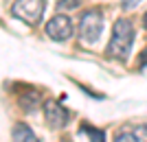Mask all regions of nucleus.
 I'll list each match as a JSON object with an SVG mask.
<instances>
[{"label": "nucleus", "mask_w": 147, "mask_h": 142, "mask_svg": "<svg viewBox=\"0 0 147 142\" xmlns=\"http://www.w3.org/2000/svg\"><path fill=\"white\" fill-rule=\"evenodd\" d=\"M143 24H145V29H147V13H145V20H143Z\"/></svg>", "instance_id": "obj_12"}, {"label": "nucleus", "mask_w": 147, "mask_h": 142, "mask_svg": "<svg viewBox=\"0 0 147 142\" xmlns=\"http://www.w3.org/2000/svg\"><path fill=\"white\" fill-rule=\"evenodd\" d=\"M101 31H103V18H101L99 11L90 9V11H86L81 15L79 35H81V39L86 44H94L99 39V35H101Z\"/></svg>", "instance_id": "obj_3"}, {"label": "nucleus", "mask_w": 147, "mask_h": 142, "mask_svg": "<svg viewBox=\"0 0 147 142\" xmlns=\"http://www.w3.org/2000/svg\"><path fill=\"white\" fill-rule=\"evenodd\" d=\"M44 118L53 129H59L68 123V111L57 103V101H46L44 103Z\"/></svg>", "instance_id": "obj_5"}, {"label": "nucleus", "mask_w": 147, "mask_h": 142, "mask_svg": "<svg viewBox=\"0 0 147 142\" xmlns=\"http://www.w3.org/2000/svg\"><path fill=\"white\" fill-rule=\"evenodd\" d=\"M114 142H147V127L145 125L123 127L117 136H114Z\"/></svg>", "instance_id": "obj_6"}, {"label": "nucleus", "mask_w": 147, "mask_h": 142, "mask_svg": "<svg viewBox=\"0 0 147 142\" xmlns=\"http://www.w3.org/2000/svg\"><path fill=\"white\" fill-rule=\"evenodd\" d=\"M132 44H134V24L125 18L117 20L112 29L110 44H108V55L117 57V59H127Z\"/></svg>", "instance_id": "obj_1"}, {"label": "nucleus", "mask_w": 147, "mask_h": 142, "mask_svg": "<svg viewBox=\"0 0 147 142\" xmlns=\"http://www.w3.org/2000/svg\"><path fill=\"white\" fill-rule=\"evenodd\" d=\"M46 33H49L51 39L64 42V39H68V37L73 35V22L66 15H55V18H51L46 22Z\"/></svg>", "instance_id": "obj_4"}, {"label": "nucleus", "mask_w": 147, "mask_h": 142, "mask_svg": "<svg viewBox=\"0 0 147 142\" xmlns=\"http://www.w3.org/2000/svg\"><path fill=\"white\" fill-rule=\"evenodd\" d=\"M11 138H13V142H37V136L33 133V129L24 123H16Z\"/></svg>", "instance_id": "obj_7"}, {"label": "nucleus", "mask_w": 147, "mask_h": 142, "mask_svg": "<svg viewBox=\"0 0 147 142\" xmlns=\"http://www.w3.org/2000/svg\"><path fill=\"white\" fill-rule=\"evenodd\" d=\"M141 2V0H123V9H132V7H136Z\"/></svg>", "instance_id": "obj_11"}, {"label": "nucleus", "mask_w": 147, "mask_h": 142, "mask_svg": "<svg viewBox=\"0 0 147 142\" xmlns=\"http://www.w3.org/2000/svg\"><path fill=\"white\" fill-rule=\"evenodd\" d=\"M79 0H61L59 2V9H75Z\"/></svg>", "instance_id": "obj_10"}, {"label": "nucleus", "mask_w": 147, "mask_h": 142, "mask_svg": "<svg viewBox=\"0 0 147 142\" xmlns=\"http://www.w3.org/2000/svg\"><path fill=\"white\" fill-rule=\"evenodd\" d=\"M81 136H86L88 142H105V136H103V131L101 129H94V127H88V125H84L79 129Z\"/></svg>", "instance_id": "obj_9"}, {"label": "nucleus", "mask_w": 147, "mask_h": 142, "mask_svg": "<svg viewBox=\"0 0 147 142\" xmlns=\"http://www.w3.org/2000/svg\"><path fill=\"white\" fill-rule=\"evenodd\" d=\"M40 103H42V96H40V92H35V90H26L24 94H20V105L26 111H35L37 107H40Z\"/></svg>", "instance_id": "obj_8"}, {"label": "nucleus", "mask_w": 147, "mask_h": 142, "mask_svg": "<svg viewBox=\"0 0 147 142\" xmlns=\"http://www.w3.org/2000/svg\"><path fill=\"white\" fill-rule=\"evenodd\" d=\"M46 0H16L11 7V13L26 24H37L44 15Z\"/></svg>", "instance_id": "obj_2"}]
</instances>
